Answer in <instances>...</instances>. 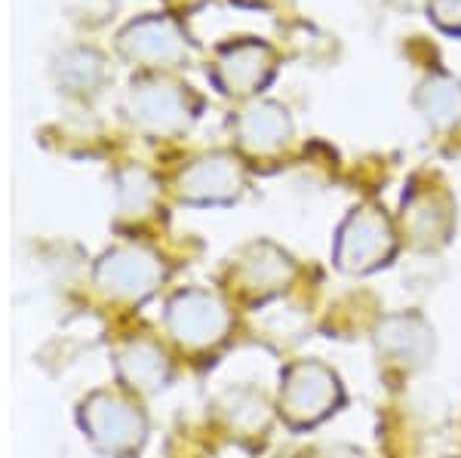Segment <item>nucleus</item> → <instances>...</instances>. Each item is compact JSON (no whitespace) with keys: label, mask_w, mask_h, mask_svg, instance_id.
Returning <instances> with one entry per match:
<instances>
[{"label":"nucleus","mask_w":461,"mask_h":458,"mask_svg":"<svg viewBox=\"0 0 461 458\" xmlns=\"http://www.w3.org/2000/svg\"><path fill=\"white\" fill-rule=\"evenodd\" d=\"M412 105L430 130L446 132L461 127V80L456 74L434 68L415 86Z\"/></svg>","instance_id":"9d476101"},{"label":"nucleus","mask_w":461,"mask_h":458,"mask_svg":"<svg viewBox=\"0 0 461 458\" xmlns=\"http://www.w3.org/2000/svg\"><path fill=\"white\" fill-rule=\"evenodd\" d=\"M123 53L145 65H173L185 56V34L169 19H142L126 28Z\"/></svg>","instance_id":"1a4fd4ad"},{"label":"nucleus","mask_w":461,"mask_h":458,"mask_svg":"<svg viewBox=\"0 0 461 458\" xmlns=\"http://www.w3.org/2000/svg\"><path fill=\"white\" fill-rule=\"evenodd\" d=\"M228 416H230V425L240 427V431H265L271 412H267V403L262 394L240 391V394L228 397Z\"/></svg>","instance_id":"4468645a"},{"label":"nucleus","mask_w":461,"mask_h":458,"mask_svg":"<svg viewBox=\"0 0 461 458\" xmlns=\"http://www.w3.org/2000/svg\"><path fill=\"white\" fill-rule=\"evenodd\" d=\"M375 351L384 366L419 369L434 351V332L421 314H391L375 329Z\"/></svg>","instance_id":"423d86ee"},{"label":"nucleus","mask_w":461,"mask_h":458,"mask_svg":"<svg viewBox=\"0 0 461 458\" xmlns=\"http://www.w3.org/2000/svg\"><path fill=\"white\" fill-rule=\"evenodd\" d=\"M154 277H158V268H154V258L145 253H136V249H123V253H114L105 265V283L114 286L117 292H145L151 290Z\"/></svg>","instance_id":"ddd939ff"},{"label":"nucleus","mask_w":461,"mask_h":458,"mask_svg":"<svg viewBox=\"0 0 461 458\" xmlns=\"http://www.w3.org/2000/svg\"><path fill=\"white\" fill-rule=\"evenodd\" d=\"M397 253V228L382 206L363 203L341 221L336 238V265L345 274H369Z\"/></svg>","instance_id":"f257e3e1"},{"label":"nucleus","mask_w":461,"mask_h":458,"mask_svg":"<svg viewBox=\"0 0 461 458\" xmlns=\"http://www.w3.org/2000/svg\"><path fill=\"white\" fill-rule=\"evenodd\" d=\"M428 13L443 31L461 34V0H428Z\"/></svg>","instance_id":"2eb2a0df"},{"label":"nucleus","mask_w":461,"mask_h":458,"mask_svg":"<svg viewBox=\"0 0 461 458\" xmlns=\"http://www.w3.org/2000/svg\"><path fill=\"white\" fill-rule=\"evenodd\" d=\"M293 132L295 127L286 105L274 99L249 102L237 117V145L249 157H277L293 142Z\"/></svg>","instance_id":"39448f33"},{"label":"nucleus","mask_w":461,"mask_h":458,"mask_svg":"<svg viewBox=\"0 0 461 458\" xmlns=\"http://www.w3.org/2000/svg\"><path fill=\"white\" fill-rule=\"evenodd\" d=\"M295 277V262L274 243H252L240 258V280L258 299L286 290Z\"/></svg>","instance_id":"f8f14e48"},{"label":"nucleus","mask_w":461,"mask_h":458,"mask_svg":"<svg viewBox=\"0 0 461 458\" xmlns=\"http://www.w3.org/2000/svg\"><path fill=\"white\" fill-rule=\"evenodd\" d=\"M277 68V53L271 43L247 37L221 47L215 58V84L228 95H252L258 93Z\"/></svg>","instance_id":"20e7f679"},{"label":"nucleus","mask_w":461,"mask_h":458,"mask_svg":"<svg viewBox=\"0 0 461 458\" xmlns=\"http://www.w3.org/2000/svg\"><path fill=\"white\" fill-rule=\"evenodd\" d=\"M400 228L409 243L419 249H437L449 240L456 228V203L449 191L434 179H415L412 188L403 197V212H400Z\"/></svg>","instance_id":"7ed1b4c3"},{"label":"nucleus","mask_w":461,"mask_h":458,"mask_svg":"<svg viewBox=\"0 0 461 458\" xmlns=\"http://www.w3.org/2000/svg\"><path fill=\"white\" fill-rule=\"evenodd\" d=\"M228 308L215 295L206 292H188L178 295L169 308V327L176 338L185 345H212L225 338L228 332Z\"/></svg>","instance_id":"0eeeda50"},{"label":"nucleus","mask_w":461,"mask_h":458,"mask_svg":"<svg viewBox=\"0 0 461 458\" xmlns=\"http://www.w3.org/2000/svg\"><path fill=\"white\" fill-rule=\"evenodd\" d=\"M178 184H182V197L194 203H225L243 191V169L230 154H212L185 169Z\"/></svg>","instance_id":"6e6552de"},{"label":"nucleus","mask_w":461,"mask_h":458,"mask_svg":"<svg viewBox=\"0 0 461 458\" xmlns=\"http://www.w3.org/2000/svg\"><path fill=\"white\" fill-rule=\"evenodd\" d=\"M132 117H139L148 130L158 132L182 130L191 121L188 93H182V86L169 84L132 86Z\"/></svg>","instance_id":"9b49d317"},{"label":"nucleus","mask_w":461,"mask_h":458,"mask_svg":"<svg viewBox=\"0 0 461 458\" xmlns=\"http://www.w3.org/2000/svg\"><path fill=\"white\" fill-rule=\"evenodd\" d=\"M341 403V382L320 360H295L280 385V412L289 425L308 427L323 422Z\"/></svg>","instance_id":"f03ea898"}]
</instances>
